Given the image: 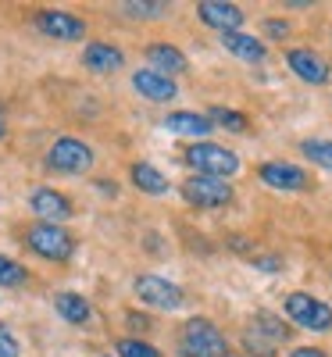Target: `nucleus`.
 <instances>
[{
	"mask_svg": "<svg viewBox=\"0 0 332 357\" xmlns=\"http://www.w3.org/2000/svg\"><path fill=\"white\" fill-rule=\"evenodd\" d=\"M54 311L61 314L68 325H89L93 321V304H89V296H82L75 289L54 293Z\"/></svg>",
	"mask_w": 332,
	"mask_h": 357,
	"instance_id": "nucleus-17",
	"label": "nucleus"
},
{
	"mask_svg": "<svg viewBox=\"0 0 332 357\" xmlns=\"http://www.w3.org/2000/svg\"><path fill=\"white\" fill-rule=\"evenodd\" d=\"M229 357H232V354H229Z\"/></svg>",
	"mask_w": 332,
	"mask_h": 357,
	"instance_id": "nucleus-36",
	"label": "nucleus"
},
{
	"mask_svg": "<svg viewBox=\"0 0 332 357\" xmlns=\"http://www.w3.org/2000/svg\"><path fill=\"white\" fill-rule=\"evenodd\" d=\"M29 207H33V215H36L40 222H50V225H65V222L75 215L72 197H65L61 190H54V186L33 190V197H29Z\"/></svg>",
	"mask_w": 332,
	"mask_h": 357,
	"instance_id": "nucleus-11",
	"label": "nucleus"
},
{
	"mask_svg": "<svg viewBox=\"0 0 332 357\" xmlns=\"http://www.w3.org/2000/svg\"><path fill=\"white\" fill-rule=\"evenodd\" d=\"M43 165H47V172H57V175H86V172H93L97 154L89 143H82L75 136H61L50 143Z\"/></svg>",
	"mask_w": 332,
	"mask_h": 357,
	"instance_id": "nucleus-6",
	"label": "nucleus"
},
{
	"mask_svg": "<svg viewBox=\"0 0 332 357\" xmlns=\"http://www.w3.org/2000/svg\"><path fill=\"white\" fill-rule=\"evenodd\" d=\"M0 118H4V100H0Z\"/></svg>",
	"mask_w": 332,
	"mask_h": 357,
	"instance_id": "nucleus-34",
	"label": "nucleus"
},
{
	"mask_svg": "<svg viewBox=\"0 0 332 357\" xmlns=\"http://www.w3.org/2000/svg\"><path fill=\"white\" fill-rule=\"evenodd\" d=\"M286 318L304 333H332V304H325L322 296L308 293V289H293L282 301Z\"/></svg>",
	"mask_w": 332,
	"mask_h": 357,
	"instance_id": "nucleus-4",
	"label": "nucleus"
},
{
	"mask_svg": "<svg viewBox=\"0 0 332 357\" xmlns=\"http://www.w3.org/2000/svg\"><path fill=\"white\" fill-rule=\"evenodd\" d=\"M250 329H254L257 336H264L268 343H282V340H289V329H286V325H282L276 314H268V311H261V314L254 318Z\"/></svg>",
	"mask_w": 332,
	"mask_h": 357,
	"instance_id": "nucleus-23",
	"label": "nucleus"
},
{
	"mask_svg": "<svg viewBox=\"0 0 332 357\" xmlns=\"http://www.w3.org/2000/svg\"><path fill=\"white\" fill-rule=\"evenodd\" d=\"M286 68L308 86H325L332 79V65L311 47H289L286 50Z\"/></svg>",
	"mask_w": 332,
	"mask_h": 357,
	"instance_id": "nucleus-10",
	"label": "nucleus"
},
{
	"mask_svg": "<svg viewBox=\"0 0 332 357\" xmlns=\"http://www.w3.org/2000/svg\"><path fill=\"white\" fill-rule=\"evenodd\" d=\"M179 357H229V340L211 318H186L175 340Z\"/></svg>",
	"mask_w": 332,
	"mask_h": 357,
	"instance_id": "nucleus-1",
	"label": "nucleus"
},
{
	"mask_svg": "<svg viewBox=\"0 0 332 357\" xmlns=\"http://www.w3.org/2000/svg\"><path fill=\"white\" fill-rule=\"evenodd\" d=\"M183 161L193 168V175H211V178H232L243 161H239L236 151L222 143H211V139H200V143H190L183 151Z\"/></svg>",
	"mask_w": 332,
	"mask_h": 357,
	"instance_id": "nucleus-2",
	"label": "nucleus"
},
{
	"mask_svg": "<svg viewBox=\"0 0 332 357\" xmlns=\"http://www.w3.org/2000/svg\"><path fill=\"white\" fill-rule=\"evenodd\" d=\"M257 178L268 190H279V193H304L315 186L311 172L293 161H264V165H257Z\"/></svg>",
	"mask_w": 332,
	"mask_h": 357,
	"instance_id": "nucleus-8",
	"label": "nucleus"
},
{
	"mask_svg": "<svg viewBox=\"0 0 332 357\" xmlns=\"http://www.w3.org/2000/svg\"><path fill=\"white\" fill-rule=\"evenodd\" d=\"M82 68L93 75H114L118 68H126V50L107 40H89L82 47Z\"/></svg>",
	"mask_w": 332,
	"mask_h": 357,
	"instance_id": "nucleus-12",
	"label": "nucleus"
},
{
	"mask_svg": "<svg viewBox=\"0 0 332 357\" xmlns=\"http://www.w3.org/2000/svg\"><path fill=\"white\" fill-rule=\"evenodd\" d=\"M207 118L215 129H229V132H247L250 129V118L243 111H232V107H211Z\"/></svg>",
	"mask_w": 332,
	"mask_h": 357,
	"instance_id": "nucleus-20",
	"label": "nucleus"
},
{
	"mask_svg": "<svg viewBox=\"0 0 332 357\" xmlns=\"http://www.w3.org/2000/svg\"><path fill=\"white\" fill-rule=\"evenodd\" d=\"M129 325H133V329H139V333H146L150 329V318L146 314H129Z\"/></svg>",
	"mask_w": 332,
	"mask_h": 357,
	"instance_id": "nucleus-31",
	"label": "nucleus"
},
{
	"mask_svg": "<svg viewBox=\"0 0 332 357\" xmlns=\"http://www.w3.org/2000/svg\"><path fill=\"white\" fill-rule=\"evenodd\" d=\"M161 126H165L168 132H175V136H190L193 143L211 139V132H215L211 118L200 114V111H172V114H165V122H161Z\"/></svg>",
	"mask_w": 332,
	"mask_h": 357,
	"instance_id": "nucleus-16",
	"label": "nucleus"
},
{
	"mask_svg": "<svg viewBox=\"0 0 332 357\" xmlns=\"http://www.w3.org/2000/svg\"><path fill=\"white\" fill-rule=\"evenodd\" d=\"M114 354L118 357H161V350L154 343H146L139 336H126V340H118L114 343Z\"/></svg>",
	"mask_w": 332,
	"mask_h": 357,
	"instance_id": "nucleus-25",
	"label": "nucleus"
},
{
	"mask_svg": "<svg viewBox=\"0 0 332 357\" xmlns=\"http://www.w3.org/2000/svg\"><path fill=\"white\" fill-rule=\"evenodd\" d=\"M197 18L211 29H218V33H239L247 22L243 8L239 4H229V0H200L197 4Z\"/></svg>",
	"mask_w": 332,
	"mask_h": 357,
	"instance_id": "nucleus-13",
	"label": "nucleus"
},
{
	"mask_svg": "<svg viewBox=\"0 0 332 357\" xmlns=\"http://www.w3.org/2000/svg\"><path fill=\"white\" fill-rule=\"evenodd\" d=\"M243 343H247V350H250V354H257V357H271V350H276V343H268V340H264V336H257L254 329H247Z\"/></svg>",
	"mask_w": 332,
	"mask_h": 357,
	"instance_id": "nucleus-27",
	"label": "nucleus"
},
{
	"mask_svg": "<svg viewBox=\"0 0 332 357\" xmlns=\"http://www.w3.org/2000/svg\"><path fill=\"white\" fill-rule=\"evenodd\" d=\"M0 357H22V343L8 321H0Z\"/></svg>",
	"mask_w": 332,
	"mask_h": 357,
	"instance_id": "nucleus-26",
	"label": "nucleus"
},
{
	"mask_svg": "<svg viewBox=\"0 0 332 357\" xmlns=\"http://www.w3.org/2000/svg\"><path fill=\"white\" fill-rule=\"evenodd\" d=\"M33 25L47 40H57V43H82L86 33H89V22L72 15V11H61V8H40Z\"/></svg>",
	"mask_w": 332,
	"mask_h": 357,
	"instance_id": "nucleus-7",
	"label": "nucleus"
},
{
	"mask_svg": "<svg viewBox=\"0 0 332 357\" xmlns=\"http://www.w3.org/2000/svg\"><path fill=\"white\" fill-rule=\"evenodd\" d=\"M254 268H261V272H282V257H254Z\"/></svg>",
	"mask_w": 332,
	"mask_h": 357,
	"instance_id": "nucleus-29",
	"label": "nucleus"
},
{
	"mask_svg": "<svg viewBox=\"0 0 332 357\" xmlns=\"http://www.w3.org/2000/svg\"><path fill=\"white\" fill-rule=\"evenodd\" d=\"M289 357H329V354H325L322 347H293Z\"/></svg>",
	"mask_w": 332,
	"mask_h": 357,
	"instance_id": "nucleus-30",
	"label": "nucleus"
},
{
	"mask_svg": "<svg viewBox=\"0 0 332 357\" xmlns=\"http://www.w3.org/2000/svg\"><path fill=\"white\" fill-rule=\"evenodd\" d=\"M293 33V25L286 18H264V36L268 40H286Z\"/></svg>",
	"mask_w": 332,
	"mask_h": 357,
	"instance_id": "nucleus-28",
	"label": "nucleus"
},
{
	"mask_svg": "<svg viewBox=\"0 0 332 357\" xmlns=\"http://www.w3.org/2000/svg\"><path fill=\"white\" fill-rule=\"evenodd\" d=\"M29 282V272L15 261V257H8V254H0V286L4 289H18V286H25Z\"/></svg>",
	"mask_w": 332,
	"mask_h": 357,
	"instance_id": "nucleus-24",
	"label": "nucleus"
},
{
	"mask_svg": "<svg viewBox=\"0 0 332 357\" xmlns=\"http://www.w3.org/2000/svg\"><path fill=\"white\" fill-rule=\"evenodd\" d=\"M179 193L197 211H222V207H229L236 200V190L229 178H211V175H186Z\"/></svg>",
	"mask_w": 332,
	"mask_h": 357,
	"instance_id": "nucleus-5",
	"label": "nucleus"
},
{
	"mask_svg": "<svg viewBox=\"0 0 332 357\" xmlns=\"http://www.w3.org/2000/svg\"><path fill=\"white\" fill-rule=\"evenodd\" d=\"M22 243L33 250L36 257L54 261V264L72 261V254H75V247H79V240H75L65 225H50V222H33V225L25 229V240H22Z\"/></svg>",
	"mask_w": 332,
	"mask_h": 357,
	"instance_id": "nucleus-3",
	"label": "nucleus"
},
{
	"mask_svg": "<svg viewBox=\"0 0 332 357\" xmlns=\"http://www.w3.org/2000/svg\"><path fill=\"white\" fill-rule=\"evenodd\" d=\"M172 8L161 4V0H126L122 4V15L126 18H139V22H150V18H165Z\"/></svg>",
	"mask_w": 332,
	"mask_h": 357,
	"instance_id": "nucleus-21",
	"label": "nucleus"
},
{
	"mask_svg": "<svg viewBox=\"0 0 332 357\" xmlns=\"http://www.w3.org/2000/svg\"><path fill=\"white\" fill-rule=\"evenodd\" d=\"M133 289L139 296V304L154 307V311H179V307L186 304L183 286H175V282H168L161 275H136Z\"/></svg>",
	"mask_w": 332,
	"mask_h": 357,
	"instance_id": "nucleus-9",
	"label": "nucleus"
},
{
	"mask_svg": "<svg viewBox=\"0 0 332 357\" xmlns=\"http://www.w3.org/2000/svg\"><path fill=\"white\" fill-rule=\"evenodd\" d=\"M100 357H111V354H100Z\"/></svg>",
	"mask_w": 332,
	"mask_h": 357,
	"instance_id": "nucleus-35",
	"label": "nucleus"
},
{
	"mask_svg": "<svg viewBox=\"0 0 332 357\" xmlns=\"http://www.w3.org/2000/svg\"><path fill=\"white\" fill-rule=\"evenodd\" d=\"M4 139H8V122L0 118V143H4Z\"/></svg>",
	"mask_w": 332,
	"mask_h": 357,
	"instance_id": "nucleus-33",
	"label": "nucleus"
},
{
	"mask_svg": "<svg viewBox=\"0 0 332 357\" xmlns=\"http://www.w3.org/2000/svg\"><path fill=\"white\" fill-rule=\"evenodd\" d=\"M300 154H304L311 165H318V168H325V172H332V139H300Z\"/></svg>",
	"mask_w": 332,
	"mask_h": 357,
	"instance_id": "nucleus-22",
	"label": "nucleus"
},
{
	"mask_svg": "<svg viewBox=\"0 0 332 357\" xmlns=\"http://www.w3.org/2000/svg\"><path fill=\"white\" fill-rule=\"evenodd\" d=\"M129 178H133V186H136L139 193H146V197H165V193L172 190V183L165 178V172L154 168L150 161H133Z\"/></svg>",
	"mask_w": 332,
	"mask_h": 357,
	"instance_id": "nucleus-19",
	"label": "nucleus"
},
{
	"mask_svg": "<svg viewBox=\"0 0 332 357\" xmlns=\"http://www.w3.org/2000/svg\"><path fill=\"white\" fill-rule=\"evenodd\" d=\"M146 65L154 68V72H161V75H168V79H175V75H183L186 68H190V61H186V54L179 50L175 43H168V40H158V43H146Z\"/></svg>",
	"mask_w": 332,
	"mask_h": 357,
	"instance_id": "nucleus-15",
	"label": "nucleus"
},
{
	"mask_svg": "<svg viewBox=\"0 0 332 357\" xmlns=\"http://www.w3.org/2000/svg\"><path fill=\"white\" fill-rule=\"evenodd\" d=\"M97 186H100V190H104V193H111V197H114V193H118V186H114V183H111V178H97Z\"/></svg>",
	"mask_w": 332,
	"mask_h": 357,
	"instance_id": "nucleus-32",
	"label": "nucleus"
},
{
	"mask_svg": "<svg viewBox=\"0 0 332 357\" xmlns=\"http://www.w3.org/2000/svg\"><path fill=\"white\" fill-rule=\"evenodd\" d=\"M222 47H225L232 57H239V61H247V65H261L264 57H268L264 40L243 33V29H239V33H222Z\"/></svg>",
	"mask_w": 332,
	"mask_h": 357,
	"instance_id": "nucleus-18",
	"label": "nucleus"
},
{
	"mask_svg": "<svg viewBox=\"0 0 332 357\" xmlns=\"http://www.w3.org/2000/svg\"><path fill=\"white\" fill-rule=\"evenodd\" d=\"M133 89L150 104H168V100L179 97V82L154 72V68H136L133 72Z\"/></svg>",
	"mask_w": 332,
	"mask_h": 357,
	"instance_id": "nucleus-14",
	"label": "nucleus"
}]
</instances>
